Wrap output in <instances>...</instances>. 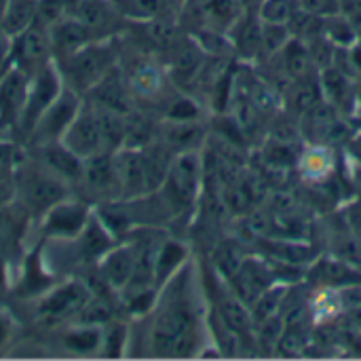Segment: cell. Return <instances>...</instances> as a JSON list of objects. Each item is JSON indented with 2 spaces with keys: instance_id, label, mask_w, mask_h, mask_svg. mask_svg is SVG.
<instances>
[{
  "instance_id": "cell-2",
  "label": "cell",
  "mask_w": 361,
  "mask_h": 361,
  "mask_svg": "<svg viewBox=\"0 0 361 361\" xmlns=\"http://www.w3.org/2000/svg\"><path fill=\"white\" fill-rule=\"evenodd\" d=\"M205 180V163L199 150L178 152L159 186V197L163 199L171 222L192 220Z\"/></svg>"
},
{
  "instance_id": "cell-11",
  "label": "cell",
  "mask_w": 361,
  "mask_h": 361,
  "mask_svg": "<svg viewBox=\"0 0 361 361\" xmlns=\"http://www.w3.org/2000/svg\"><path fill=\"white\" fill-rule=\"evenodd\" d=\"M91 197L97 199V203L118 199V178H116V165H114V152H102L93 154L82 161L80 176L76 180Z\"/></svg>"
},
{
  "instance_id": "cell-31",
  "label": "cell",
  "mask_w": 361,
  "mask_h": 361,
  "mask_svg": "<svg viewBox=\"0 0 361 361\" xmlns=\"http://www.w3.org/2000/svg\"><path fill=\"white\" fill-rule=\"evenodd\" d=\"M292 34L288 25L279 23H262V34H260V55L264 57H277L281 49L290 42Z\"/></svg>"
},
{
  "instance_id": "cell-23",
  "label": "cell",
  "mask_w": 361,
  "mask_h": 361,
  "mask_svg": "<svg viewBox=\"0 0 361 361\" xmlns=\"http://www.w3.org/2000/svg\"><path fill=\"white\" fill-rule=\"evenodd\" d=\"M40 0H4L0 15V32L8 38L21 34L36 23Z\"/></svg>"
},
{
  "instance_id": "cell-25",
  "label": "cell",
  "mask_w": 361,
  "mask_h": 361,
  "mask_svg": "<svg viewBox=\"0 0 361 361\" xmlns=\"http://www.w3.org/2000/svg\"><path fill=\"white\" fill-rule=\"evenodd\" d=\"M309 311L313 324H328L345 311L343 294L334 288H317L309 298Z\"/></svg>"
},
{
  "instance_id": "cell-26",
  "label": "cell",
  "mask_w": 361,
  "mask_h": 361,
  "mask_svg": "<svg viewBox=\"0 0 361 361\" xmlns=\"http://www.w3.org/2000/svg\"><path fill=\"white\" fill-rule=\"evenodd\" d=\"M63 347L76 355H99V347H102V326H82V324H74V328H70L63 334Z\"/></svg>"
},
{
  "instance_id": "cell-38",
  "label": "cell",
  "mask_w": 361,
  "mask_h": 361,
  "mask_svg": "<svg viewBox=\"0 0 361 361\" xmlns=\"http://www.w3.org/2000/svg\"><path fill=\"white\" fill-rule=\"evenodd\" d=\"M173 2H178V4H180V6H182V2H184V0H173Z\"/></svg>"
},
{
  "instance_id": "cell-7",
  "label": "cell",
  "mask_w": 361,
  "mask_h": 361,
  "mask_svg": "<svg viewBox=\"0 0 361 361\" xmlns=\"http://www.w3.org/2000/svg\"><path fill=\"white\" fill-rule=\"evenodd\" d=\"M91 216L93 207L87 201L66 197L40 216V228L49 241H72L82 233Z\"/></svg>"
},
{
  "instance_id": "cell-33",
  "label": "cell",
  "mask_w": 361,
  "mask_h": 361,
  "mask_svg": "<svg viewBox=\"0 0 361 361\" xmlns=\"http://www.w3.org/2000/svg\"><path fill=\"white\" fill-rule=\"evenodd\" d=\"M345 220H347V224L353 228V233L360 237L361 241V201H353V203H349L347 207H345Z\"/></svg>"
},
{
  "instance_id": "cell-29",
  "label": "cell",
  "mask_w": 361,
  "mask_h": 361,
  "mask_svg": "<svg viewBox=\"0 0 361 361\" xmlns=\"http://www.w3.org/2000/svg\"><path fill=\"white\" fill-rule=\"evenodd\" d=\"M127 341H129V332L127 326L121 322L110 319L108 324L102 326V347H99V355L102 357H121L127 349Z\"/></svg>"
},
{
  "instance_id": "cell-39",
  "label": "cell",
  "mask_w": 361,
  "mask_h": 361,
  "mask_svg": "<svg viewBox=\"0 0 361 361\" xmlns=\"http://www.w3.org/2000/svg\"><path fill=\"white\" fill-rule=\"evenodd\" d=\"M0 137H2V133H0Z\"/></svg>"
},
{
  "instance_id": "cell-17",
  "label": "cell",
  "mask_w": 361,
  "mask_h": 361,
  "mask_svg": "<svg viewBox=\"0 0 361 361\" xmlns=\"http://www.w3.org/2000/svg\"><path fill=\"white\" fill-rule=\"evenodd\" d=\"M49 40H51L53 61H59V59L76 53L85 44L93 42L95 36L89 32V27L80 19H76L72 13H68L61 19H57L53 25H49Z\"/></svg>"
},
{
  "instance_id": "cell-20",
  "label": "cell",
  "mask_w": 361,
  "mask_h": 361,
  "mask_svg": "<svg viewBox=\"0 0 361 361\" xmlns=\"http://www.w3.org/2000/svg\"><path fill=\"white\" fill-rule=\"evenodd\" d=\"M228 38L233 44V51L241 55L243 59L260 57V34H262V21L258 13H241L235 23L228 27Z\"/></svg>"
},
{
  "instance_id": "cell-37",
  "label": "cell",
  "mask_w": 361,
  "mask_h": 361,
  "mask_svg": "<svg viewBox=\"0 0 361 361\" xmlns=\"http://www.w3.org/2000/svg\"><path fill=\"white\" fill-rule=\"evenodd\" d=\"M59 2H61V4H66V6H68L70 11H72V8H74L76 4H78V0H59Z\"/></svg>"
},
{
  "instance_id": "cell-16",
  "label": "cell",
  "mask_w": 361,
  "mask_h": 361,
  "mask_svg": "<svg viewBox=\"0 0 361 361\" xmlns=\"http://www.w3.org/2000/svg\"><path fill=\"white\" fill-rule=\"evenodd\" d=\"M296 169L298 176L311 186H326L328 182L334 180L338 169L336 146H326V144L305 146L296 159Z\"/></svg>"
},
{
  "instance_id": "cell-1",
  "label": "cell",
  "mask_w": 361,
  "mask_h": 361,
  "mask_svg": "<svg viewBox=\"0 0 361 361\" xmlns=\"http://www.w3.org/2000/svg\"><path fill=\"white\" fill-rule=\"evenodd\" d=\"M146 349L154 357H192L203 349L207 311L195 264L188 260L165 286L152 307Z\"/></svg>"
},
{
  "instance_id": "cell-21",
  "label": "cell",
  "mask_w": 361,
  "mask_h": 361,
  "mask_svg": "<svg viewBox=\"0 0 361 361\" xmlns=\"http://www.w3.org/2000/svg\"><path fill=\"white\" fill-rule=\"evenodd\" d=\"M186 262H188L186 245L182 241L165 235V239L161 241V245L157 250V258H154V283H157V288L161 290V286H165Z\"/></svg>"
},
{
  "instance_id": "cell-19",
  "label": "cell",
  "mask_w": 361,
  "mask_h": 361,
  "mask_svg": "<svg viewBox=\"0 0 361 361\" xmlns=\"http://www.w3.org/2000/svg\"><path fill=\"white\" fill-rule=\"evenodd\" d=\"M127 23H146L157 19L178 21L180 4L173 0H112Z\"/></svg>"
},
{
  "instance_id": "cell-6",
  "label": "cell",
  "mask_w": 361,
  "mask_h": 361,
  "mask_svg": "<svg viewBox=\"0 0 361 361\" xmlns=\"http://www.w3.org/2000/svg\"><path fill=\"white\" fill-rule=\"evenodd\" d=\"M63 78L55 66V61L47 63L42 70H38L34 76H30V87H27V99L17 125V133H21L25 140L30 137L34 125L42 116V112L55 102V97L63 89Z\"/></svg>"
},
{
  "instance_id": "cell-35",
  "label": "cell",
  "mask_w": 361,
  "mask_h": 361,
  "mask_svg": "<svg viewBox=\"0 0 361 361\" xmlns=\"http://www.w3.org/2000/svg\"><path fill=\"white\" fill-rule=\"evenodd\" d=\"M345 157L355 161V163H361V131L353 133L349 137V142L345 144Z\"/></svg>"
},
{
  "instance_id": "cell-18",
  "label": "cell",
  "mask_w": 361,
  "mask_h": 361,
  "mask_svg": "<svg viewBox=\"0 0 361 361\" xmlns=\"http://www.w3.org/2000/svg\"><path fill=\"white\" fill-rule=\"evenodd\" d=\"M309 279L317 288L343 290V288L361 283V269L353 267L351 262H347L343 258H336V256L328 254V256L311 262V267H309Z\"/></svg>"
},
{
  "instance_id": "cell-3",
  "label": "cell",
  "mask_w": 361,
  "mask_h": 361,
  "mask_svg": "<svg viewBox=\"0 0 361 361\" xmlns=\"http://www.w3.org/2000/svg\"><path fill=\"white\" fill-rule=\"evenodd\" d=\"M116 61H118L116 38H106V40H93L85 44L76 53L55 61V66L63 78V85L85 95L108 72L116 68Z\"/></svg>"
},
{
  "instance_id": "cell-32",
  "label": "cell",
  "mask_w": 361,
  "mask_h": 361,
  "mask_svg": "<svg viewBox=\"0 0 361 361\" xmlns=\"http://www.w3.org/2000/svg\"><path fill=\"white\" fill-rule=\"evenodd\" d=\"M298 8L319 19H328L343 13V0H298Z\"/></svg>"
},
{
  "instance_id": "cell-24",
  "label": "cell",
  "mask_w": 361,
  "mask_h": 361,
  "mask_svg": "<svg viewBox=\"0 0 361 361\" xmlns=\"http://www.w3.org/2000/svg\"><path fill=\"white\" fill-rule=\"evenodd\" d=\"M205 133L199 127L197 121H167L165 129H161L159 140L167 144L176 154L178 152H188V150H199Z\"/></svg>"
},
{
  "instance_id": "cell-34",
  "label": "cell",
  "mask_w": 361,
  "mask_h": 361,
  "mask_svg": "<svg viewBox=\"0 0 361 361\" xmlns=\"http://www.w3.org/2000/svg\"><path fill=\"white\" fill-rule=\"evenodd\" d=\"M11 336H13V317L6 311H0V351L6 347Z\"/></svg>"
},
{
  "instance_id": "cell-27",
  "label": "cell",
  "mask_w": 361,
  "mask_h": 361,
  "mask_svg": "<svg viewBox=\"0 0 361 361\" xmlns=\"http://www.w3.org/2000/svg\"><path fill=\"white\" fill-rule=\"evenodd\" d=\"M324 36L336 49H349L360 42V32L347 13H338L334 17L324 19Z\"/></svg>"
},
{
  "instance_id": "cell-8",
  "label": "cell",
  "mask_w": 361,
  "mask_h": 361,
  "mask_svg": "<svg viewBox=\"0 0 361 361\" xmlns=\"http://www.w3.org/2000/svg\"><path fill=\"white\" fill-rule=\"evenodd\" d=\"M91 296L93 292L85 279L55 283L47 294L36 300V313L44 322H72Z\"/></svg>"
},
{
  "instance_id": "cell-14",
  "label": "cell",
  "mask_w": 361,
  "mask_h": 361,
  "mask_svg": "<svg viewBox=\"0 0 361 361\" xmlns=\"http://www.w3.org/2000/svg\"><path fill=\"white\" fill-rule=\"evenodd\" d=\"M72 15L89 27L95 40L116 38L129 25L112 0H78V4L72 8Z\"/></svg>"
},
{
  "instance_id": "cell-28",
  "label": "cell",
  "mask_w": 361,
  "mask_h": 361,
  "mask_svg": "<svg viewBox=\"0 0 361 361\" xmlns=\"http://www.w3.org/2000/svg\"><path fill=\"white\" fill-rule=\"evenodd\" d=\"M25 159L27 152L21 148V144L0 137V184L15 186V173Z\"/></svg>"
},
{
  "instance_id": "cell-30",
  "label": "cell",
  "mask_w": 361,
  "mask_h": 361,
  "mask_svg": "<svg viewBox=\"0 0 361 361\" xmlns=\"http://www.w3.org/2000/svg\"><path fill=\"white\" fill-rule=\"evenodd\" d=\"M256 13L262 23L288 25L298 13V0H260Z\"/></svg>"
},
{
  "instance_id": "cell-10",
  "label": "cell",
  "mask_w": 361,
  "mask_h": 361,
  "mask_svg": "<svg viewBox=\"0 0 361 361\" xmlns=\"http://www.w3.org/2000/svg\"><path fill=\"white\" fill-rule=\"evenodd\" d=\"M53 61L49 27L34 23L8 42V63L27 76H34L47 63Z\"/></svg>"
},
{
  "instance_id": "cell-13",
  "label": "cell",
  "mask_w": 361,
  "mask_h": 361,
  "mask_svg": "<svg viewBox=\"0 0 361 361\" xmlns=\"http://www.w3.org/2000/svg\"><path fill=\"white\" fill-rule=\"evenodd\" d=\"M55 283H57V277L47 264L42 243L34 245V250L23 258V264H21L19 277L15 279L13 292L19 296V300H38Z\"/></svg>"
},
{
  "instance_id": "cell-15",
  "label": "cell",
  "mask_w": 361,
  "mask_h": 361,
  "mask_svg": "<svg viewBox=\"0 0 361 361\" xmlns=\"http://www.w3.org/2000/svg\"><path fill=\"white\" fill-rule=\"evenodd\" d=\"M30 76L8 66L0 76V133L15 129L19 125L25 99H27Z\"/></svg>"
},
{
  "instance_id": "cell-12",
  "label": "cell",
  "mask_w": 361,
  "mask_h": 361,
  "mask_svg": "<svg viewBox=\"0 0 361 361\" xmlns=\"http://www.w3.org/2000/svg\"><path fill=\"white\" fill-rule=\"evenodd\" d=\"M133 271H135V245L129 237L116 241L95 264V275L116 296L131 281Z\"/></svg>"
},
{
  "instance_id": "cell-22",
  "label": "cell",
  "mask_w": 361,
  "mask_h": 361,
  "mask_svg": "<svg viewBox=\"0 0 361 361\" xmlns=\"http://www.w3.org/2000/svg\"><path fill=\"white\" fill-rule=\"evenodd\" d=\"M127 85L133 97H140L146 102L159 99L161 93L165 91V74L157 63L144 61L133 68V72L127 78Z\"/></svg>"
},
{
  "instance_id": "cell-9",
  "label": "cell",
  "mask_w": 361,
  "mask_h": 361,
  "mask_svg": "<svg viewBox=\"0 0 361 361\" xmlns=\"http://www.w3.org/2000/svg\"><path fill=\"white\" fill-rule=\"evenodd\" d=\"M82 106V95L72 91L70 87H63L61 93L55 97V102L42 112L38 123L34 125L27 142L32 146H42L49 142H59L74 116L78 114Z\"/></svg>"
},
{
  "instance_id": "cell-36",
  "label": "cell",
  "mask_w": 361,
  "mask_h": 361,
  "mask_svg": "<svg viewBox=\"0 0 361 361\" xmlns=\"http://www.w3.org/2000/svg\"><path fill=\"white\" fill-rule=\"evenodd\" d=\"M8 286V269H6V260L4 256H0V290Z\"/></svg>"
},
{
  "instance_id": "cell-5",
  "label": "cell",
  "mask_w": 361,
  "mask_h": 361,
  "mask_svg": "<svg viewBox=\"0 0 361 361\" xmlns=\"http://www.w3.org/2000/svg\"><path fill=\"white\" fill-rule=\"evenodd\" d=\"M59 142L82 161L93 154L112 152L106 140L102 110L93 106L91 102H87L85 97H82V106L78 114L74 116V121L70 123V127L66 129Z\"/></svg>"
},
{
  "instance_id": "cell-4",
  "label": "cell",
  "mask_w": 361,
  "mask_h": 361,
  "mask_svg": "<svg viewBox=\"0 0 361 361\" xmlns=\"http://www.w3.org/2000/svg\"><path fill=\"white\" fill-rule=\"evenodd\" d=\"M68 197V182L44 167L40 161L27 159L15 173V203H19L30 216H42L57 201Z\"/></svg>"
}]
</instances>
